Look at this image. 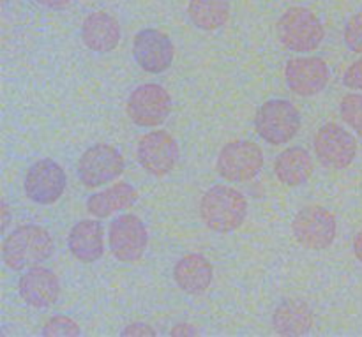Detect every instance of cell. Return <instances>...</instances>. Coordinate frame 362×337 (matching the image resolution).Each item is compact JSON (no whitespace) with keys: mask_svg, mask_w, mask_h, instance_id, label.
<instances>
[{"mask_svg":"<svg viewBox=\"0 0 362 337\" xmlns=\"http://www.w3.org/2000/svg\"><path fill=\"white\" fill-rule=\"evenodd\" d=\"M126 168L119 148L108 143H95L81 154L78 161V179L88 189L106 186L119 179Z\"/></svg>","mask_w":362,"mask_h":337,"instance_id":"obj_6","label":"cell"},{"mask_svg":"<svg viewBox=\"0 0 362 337\" xmlns=\"http://www.w3.org/2000/svg\"><path fill=\"white\" fill-rule=\"evenodd\" d=\"M315 154L322 166L331 170H345L357 155V140L350 131L336 122H327L315 134Z\"/></svg>","mask_w":362,"mask_h":337,"instance_id":"obj_8","label":"cell"},{"mask_svg":"<svg viewBox=\"0 0 362 337\" xmlns=\"http://www.w3.org/2000/svg\"><path fill=\"white\" fill-rule=\"evenodd\" d=\"M339 115L362 138V94H346L339 105Z\"/></svg>","mask_w":362,"mask_h":337,"instance_id":"obj_23","label":"cell"},{"mask_svg":"<svg viewBox=\"0 0 362 337\" xmlns=\"http://www.w3.org/2000/svg\"><path fill=\"white\" fill-rule=\"evenodd\" d=\"M354 254H356L357 260L362 264V230L354 237Z\"/></svg>","mask_w":362,"mask_h":337,"instance_id":"obj_30","label":"cell"},{"mask_svg":"<svg viewBox=\"0 0 362 337\" xmlns=\"http://www.w3.org/2000/svg\"><path fill=\"white\" fill-rule=\"evenodd\" d=\"M200 331L189 324H179L172 329V336H198Z\"/></svg>","mask_w":362,"mask_h":337,"instance_id":"obj_28","label":"cell"},{"mask_svg":"<svg viewBox=\"0 0 362 337\" xmlns=\"http://www.w3.org/2000/svg\"><path fill=\"white\" fill-rule=\"evenodd\" d=\"M255 129L267 143L274 147L285 145L300 131V113L296 105L286 99H271L258 108Z\"/></svg>","mask_w":362,"mask_h":337,"instance_id":"obj_4","label":"cell"},{"mask_svg":"<svg viewBox=\"0 0 362 337\" xmlns=\"http://www.w3.org/2000/svg\"><path fill=\"white\" fill-rule=\"evenodd\" d=\"M35 2H39L41 6H45V7H48V9L60 11V9H66V7L71 4V0H35Z\"/></svg>","mask_w":362,"mask_h":337,"instance_id":"obj_29","label":"cell"},{"mask_svg":"<svg viewBox=\"0 0 362 337\" xmlns=\"http://www.w3.org/2000/svg\"><path fill=\"white\" fill-rule=\"evenodd\" d=\"M331 80V71L320 57H300L286 62V87L297 95L310 97L324 90Z\"/></svg>","mask_w":362,"mask_h":337,"instance_id":"obj_14","label":"cell"},{"mask_svg":"<svg viewBox=\"0 0 362 337\" xmlns=\"http://www.w3.org/2000/svg\"><path fill=\"white\" fill-rule=\"evenodd\" d=\"M345 45L350 52L362 55V11L354 14L345 25Z\"/></svg>","mask_w":362,"mask_h":337,"instance_id":"obj_25","label":"cell"},{"mask_svg":"<svg viewBox=\"0 0 362 337\" xmlns=\"http://www.w3.org/2000/svg\"><path fill=\"white\" fill-rule=\"evenodd\" d=\"M120 25L106 11L88 14L81 23V39L90 52L110 53L120 42Z\"/></svg>","mask_w":362,"mask_h":337,"instance_id":"obj_16","label":"cell"},{"mask_svg":"<svg viewBox=\"0 0 362 337\" xmlns=\"http://www.w3.org/2000/svg\"><path fill=\"white\" fill-rule=\"evenodd\" d=\"M53 239L39 225H21L4 239L2 261L11 271L35 267L53 256Z\"/></svg>","mask_w":362,"mask_h":337,"instance_id":"obj_1","label":"cell"},{"mask_svg":"<svg viewBox=\"0 0 362 337\" xmlns=\"http://www.w3.org/2000/svg\"><path fill=\"white\" fill-rule=\"evenodd\" d=\"M67 177L62 166L53 159H39L25 175V194L37 205H52L64 194Z\"/></svg>","mask_w":362,"mask_h":337,"instance_id":"obj_11","label":"cell"},{"mask_svg":"<svg viewBox=\"0 0 362 337\" xmlns=\"http://www.w3.org/2000/svg\"><path fill=\"white\" fill-rule=\"evenodd\" d=\"M20 297L34 309H46L59 300L60 283L53 271L45 267H30L18 283Z\"/></svg>","mask_w":362,"mask_h":337,"instance_id":"obj_15","label":"cell"},{"mask_svg":"<svg viewBox=\"0 0 362 337\" xmlns=\"http://www.w3.org/2000/svg\"><path fill=\"white\" fill-rule=\"evenodd\" d=\"M264 161V152L257 143L250 140H235L221 148L216 170L228 182H247L262 172Z\"/></svg>","mask_w":362,"mask_h":337,"instance_id":"obj_7","label":"cell"},{"mask_svg":"<svg viewBox=\"0 0 362 337\" xmlns=\"http://www.w3.org/2000/svg\"><path fill=\"white\" fill-rule=\"evenodd\" d=\"M127 115L140 127H158L172 112V97L165 87L145 83L134 88L127 99Z\"/></svg>","mask_w":362,"mask_h":337,"instance_id":"obj_9","label":"cell"},{"mask_svg":"<svg viewBox=\"0 0 362 337\" xmlns=\"http://www.w3.org/2000/svg\"><path fill=\"white\" fill-rule=\"evenodd\" d=\"M136 158L141 168L151 175H168L180 158L179 143L168 131H151L138 141Z\"/></svg>","mask_w":362,"mask_h":337,"instance_id":"obj_12","label":"cell"},{"mask_svg":"<svg viewBox=\"0 0 362 337\" xmlns=\"http://www.w3.org/2000/svg\"><path fill=\"white\" fill-rule=\"evenodd\" d=\"M175 55L173 42L165 32L144 28L134 35L133 57L138 66L151 74H161L170 69Z\"/></svg>","mask_w":362,"mask_h":337,"instance_id":"obj_13","label":"cell"},{"mask_svg":"<svg viewBox=\"0 0 362 337\" xmlns=\"http://www.w3.org/2000/svg\"><path fill=\"white\" fill-rule=\"evenodd\" d=\"M278 37L286 49L296 53H310L322 45L325 28L320 18L308 7H290L276 25Z\"/></svg>","mask_w":362,"mask_h":337,"instance_id":"obj_3","label":"cell"},{"mask_svg":"<svg viewBox=\"0 0 362 337\" xmlns=\"http://www.w3.org/2000/svg\"><path fill=\"white\" fill-rule=\"evenodd\" d=\"M120 336H134V337H140V336H151L154 337L156 336V331L151 327V325L147 324H141V321H138V324H131L127 325L126 329L122 331V334Z\"/></svg>","mask_w":362,"mask_h":337,"instance_id":"obj_27","label":"cell"},{"mask_svg":"<svg viewBox=\"0 0 362 337\" xmlns=\"http://www.w3.org/2000/svg\"><path fill=\"white\" fill-rule=\"evenodd\" d=\"M138 200V193L131 184L119 182L113 184L101 193L92 194L87 200V211L98 219L110 218L112 214L133 207Z\"/></svg>","mask_w":362,"mask_h":337,"instance_id":"obj_21","label":"cell"},{"mask_svg":"<svg viewBox=\"0 0 362 337\" xmlns=\"http://www.w3.org/2000/svg\"><path fill=\"white\" fill-rule=\"evenodd\" d=\"M67 247L76 260L94 264L105 253V228L94 219L78 221L67 237Z\"/></svg>","mask_w":362,"mask_h":337,"instance_id":"obj_17","label":"cell"},{"mask_svg":"<svg viewBox=\"0 0 362 337\" xmlns=\"http://www.w3.org/2000/svg\"><path fill=\"white\" fill-rule=\"evenodd\" d=\"M313 324V311L303 299H285L272 313V327L279 336H306Z\"/></svg>","mask_w":362,"mask_h":337,"instance_id":"obj_19","label":"cell"},{"mask_svg":"<svg viewBox=\"0 0 362 337\" xmlns=\"http://www.w3.org/2000/svg\"><path fill=\"white\" fill-rule=\"evenodd\" d=\"M247 215V200L230 186H214L202 196L200 218L216 233L235 232Z\"/></svg>","mask_w":362,"mask_h":337,"instance_id":"obj_2","label":"cell"},{"mask_svg":"<svg viewBox=\"0 0 362 337\" xmlns=\"http://www.w3.org/2000/svg\"><path fill=\"white\" fill-rule=\"evenodd\" d=\"M274 173L286 187H300L313 175V161L306 148L290 147L276 158Z\"/></svg>","mask_w":362,"mask_h":337,"instance_id":"obj_20","label":"cell"},{"mask_svg":"<svg viewBox=\"0 0 362 337\" xmlns=\"http://www.w3.org/2000/svg\"><path fill=\"white\" fill-rule=\"evenodd\" d=\"M292 233L306 249L322 251L332 246L338 233V221L331 211L320 205L300 208L292 223Z\"/></svg>","mask_w":362,"mask_h":337,"instance_id":"obj_5","label":"cell"},{"mask_svg":"<svg viewBox=\"0 0 362 337\" xmlns=\"http://www.w3.org/2000/svg\"><path fill=\"white\" fill-rule=\"evenodd\" d=\"M110 249L122 264L141 260L148 246L147 226L134 214H122L113 219L108 233Z\"/></svg>","mask_w":362,"mask_h":337,"instance_id":"obj_10","label":"cell"},{"mask_svg":"<svg viewBox=\"0 0 362 337\" xmlns=\"http://www.w3.org/2000/svg\"><path fill=\"white\" fill-rule=\"evenodd\" d=\"M187 16L200 30L214 32L228 21L230 0H189Z\"/></svg>","mask_w":362,"mask_h":337,"instance_id":"obj_22","label":"cell"},{"mask_svg":"<svg viewBox=\"0 0 362 337\" xmlns=\"http://www.w3.org/2000/svg\"><path fill=\"white\" fill-rule=\"evenodd\" d=\"M2 232H6L7 223H9V208H7L6 201H2Z\"/></svg>","mask_w":362,"mask_h":337,"instance_id":"obj_31","label":"cell"},{"mask_svg":"<svg viewBox=\"0 0 362 337\" xmlns=\"http://www.w3.org/2000/svg\"><path fill=\"white\" fill-rule=\"evenodd\" d=\"M41 336L45 337H80L81 329L74 320L67 317H53L46 321Z\"/></svg>","mask_w":362,"mask_h":337,"instance_id":"obj_24","label":"cell"},{"mask_svg":"<svg viewBox=\"0 0 362 337\" xmlns=\"http://www.w3.org/2000/svg\"><path fill=\"white\" fill-rule=\"evenodd\" d=\"M343 83L354 90H362V60L350 64L349 69L343 74Z\"/></svg>","mask_w":362,"mask_h":337,"instance_id":"obj_26","label":"cell"},{"mask_svg":"<svg viewBox=\"0 0 362 337\" xmlns=\"http://www.w3.org/2000/svg\"><path fill=\"white\" fill-rule=\"evenodd\" d=\"M173 279L182 292L200 295L207 292L214 279V267L200 253H189L180 258L173 267Z\"/></svg>","mask_w":362,"mask_h":337,"instance_id":"obj_18","label":"cell"}]
</instances>
